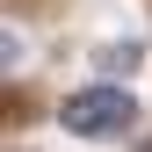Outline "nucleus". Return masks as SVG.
<instances>
[{
	"mask_svg": "<svg viewBox=\"0 0 152 152\" xmlns=\"http://www.w3.org/2000/svg\"><path fill=\"white\" fill-rule=\"evenodd\" d=\"M102 72H116V80L138 72V44H109V51H102Z\"/></svg>",
	"mask_w": 152,
	"mask_h": 152,
	"instance_id": "f03ea898",
	"label": "nucleus"
},
{
	"mask_svg": "<svg viewBox=\"0 0 152 152\" xmlns=\"http://www.w3.org/2000/svg\"><path fill=\"white\" fill-rule=\"evenodd\" d=\"M58 123L72 138H123V130L138 123V102H130V87H80L58 109Z\"/></svg>",
	"mask_w": 152,
	"mask_h": 152,
	"instance_id": "f257e3e1",
	"label": "nucleus"
}]
</instances>
